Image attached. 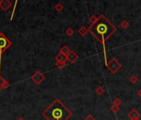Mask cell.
Segmentation results:
<instances>
[{
    "mask_svg": "<svg viewBox=\"0 0 141 120\" xmlns=\"http://www.w3.org/2000/svg\"><path fill=\"white\" fill-rule=\"evenodd\" d=\"M117 28L115 25H113L105 15L101 14L98 17V19L95 23L90 25L88 28L89 33L98 41L100 43L102 44L103 51H104V58L105 64H107L106 61V52H105V41L107 40L112 34L116 32Z\"/></svg>",
    "mask_w": 141,
    "mask_h": 120,
    "instance_id": "1",
    "label": "cell"
},
{
    "mask_svg": "<svg viewBox=\"0 0 141 120\" xmlns=\"http://www.w3.org/2000/svg\"><path fill=\"white\" fill-rule=\"evenodd\" d=\"M84 120H96V118H94V117L91 114H89V115H87L86 118H85Z\"/></svg>",
    "mask_w": 141,
    "mask_h": 120,
    "instance_id": "21",
    "label": "cell"
},
{
    "mask_svg": "<svg viewBox=\"0 0 141 120\" xmlns=\"http://www.w3.org/2000/svg\"><path fill=\"white\" fill-rule=\"evenodd\" d=\"M33 78V79L35 80L37 83H40L44 79V76H43V75L41 74L40 72H37L35 74V75H34Z\"/></svg>",
    "mask_w": 141,
    "mask_h": 120,
    "instance_id": "8",
    "label": "cell"
},
{
    "mask_svg": "<svg viewBox=\"0 0 141 120\" xmlns=\"http://www.w3.org/2000/svg\"><path fill=\"white\" fill-rule=\"evenodd\" d=\"M105 66H106V68L111 71V74H115L121 68L122 64L118 61L116 58H112L109 62H108L107 64H105Z\"/></svg>",
    "mask_w": 141,
    "mask_h": 120,
    "instance_id": "3",
    "label": "cell"
},
{
    "mask_svg": "<svg viewBox=\"0 0 141 120\" xmlns=\"http://www.w3.org/2000/svg\"><path fill=\"white\" fill-rule=\"evenodd\" d=\"M55 58L56 61H59V62H66L67 63V56L63 54V53H58V54L56 56Z\"/></svg>",
    "mask_w": 141,
    "mask_h": 120,
    "instance_id": "9",
    "label": "cell"
},
{
    "mask_svg": "<svg viewBox=\"0 0 141 120\" xmlns=\"http://www.w3.org/2000/svg\"><path fill=\"white\" fill-rule=\"evenodd\" d=\"M140 71H141V68H140Z\"/></svg>",
    "mask_w": 141,
    "mask_h": 120,
    "instance_id": "24",
    "label": "cell"
},
{
    "mask_svg": "<svg viewBox=\"0 0 141 120\" xmlns=\"http://www.w3.org/2000/svg\"><path fill=\"white\" fill-rule=\"evenodd\" d=\"M111 111L113 113H118L119 111H120V107H118V106L114 105V104H113V105L111 107Z\"/></svg>",
    "mask_w": 141,
    "mask_h": 120,
    "instance_id": "17",
    "label": "cell"
},
{
    "mask_svg": "<svg viewBox=\"0 0 141 120\" xmlns=\"http://www.w3.org/2000/svg\"><path fill=\"white\" fill-rule=\"evenodd\" d=\"M120 27L123 28V29H127L128 28L130 27V23L127 20H123L120 23Z\"/></svg>",
    "mask_w": 141,
    "mask_h": 120,
    "instance_id": "13",
    "label": "cell"
},
{
    "mask_svg": "<svg viewBox=\"0 0 141 120\" xmlns=\"http://www.w3.org/2000/svg\"><path fill=\"white\" fill-rule=\"evenodd\" d=\"M88 28H86V27H84V26H82V27H81L79 29H78V33L80 34L81 36H82V37H85L87 33H88Z\"/></svg>",
    "mask_w": 141,
    "mask_h": 120,
    "instance_id": "10",
    "label": "cell"
},
{
    "mask_svg": "<svg viewBox=\"0 0 141 120\" xmlns=\"http://www.w3.org/2000/svg\"><path fill=\"white\" fill-rule=\"evenodd\" d=\"M121 103H122V101L120 100V99H119V98H116V99H115L114 101H113V104L118 107H120L121 105Z\"/></svg>",
    "mask_w": 141,
    "mask_h": 120,
    "instance_id": "20",
    "label": "cell"
},
{
    "mask_svg": "<svg viewBox=\"0 0 141 120\" xmlns=\"http://www.w3.org/2000/svg\"><path fill=\"white\" fill-rule=\"evenodd\" d=\"M71 51V50L68 48V47L67 46V45H64V46H62L61 47V49H60V53H63V54H65V55H68L69 53H70V52Z\"/></svg>",
    "mask_w": 141,
    "mask_h": 120,
    "instance_id": "11",
    "label": "cell"
},
{
    "mask_svg": "<svg viewBox=\"0 0 141 120\" xmlns=\"http://www.w3.org/2000/svg\"><path fill=\"white\" fill-rule=\"evenodd\" d=\"M138 95H139V97L141 98V88H140L139 91H138Z\"/></svg>",
    "mask_w": 141,
    "mask_h": 120,
    "instance_id": "22",
    "label": "cell"
},
{
    "mask_svg": "<svg viewBox=\"0 0 141 120\" xmlns=\"http://www.w3.org/2000/svg\"><path fill=\"white\" fill-rule=\"evenodd\" d=\"M48 120H68L72 113L59 99H56L51 106L43 113Z\"/></svg>",
    "mask_w": 141,
    "mask_h": 120,
    "instance_id": "2",
    "label": "cell"
},
{
    "mask_svg": "<svg viewBox=\"0 0 141 120\" xmlns=\"http://www.w3.org/2000/svg\"><path fill=\"white\" fill-rule=\"evenodd\" d=\"M141 114L137 111L136 109H132L131 111L128 113V117H129L130 119H136V118H139Z\"/></svg>",
    "mask_w": 141,
    "mask_h": 120,
    "instance_id": "7",
    "label": "cell"
},
{
    "mask_svg": "<svg viewBox=\"0 0 141 120\" xmlns=\"http://www.w3.org/2000/svg\"><path fill=\"white\" fill-rule=\"evenodd\" d=\"M11 6L12 3L10 2V0H0V8L2 10L7 11L11 8Z\"/></svg>",
    "mask_w": 141,
    "mask_h": 120,
    "instance_id": "5",
    "label": "cell"
},
{
    "mask_svg": "<svg viewBox=\"0 0 141 120\" xmlns=\"http://www.w3.org/2000/svg\"><path fill=\"white\" fill-rule=\"evenodd\" d=\"M63 8H64V7H63V5H62L61 3H58V4H56V5H55V9L57 12H61V11H62L63 10Z\"/></svg>",
    "mask_w": 141,
    "mask_h": 120,
    "instance_id": "18",
    "label": "cell"
},
{
    "mask_svg": "<svg viewBox=\"0 0 141 120\" xmlns=\"http://www.w3.org/2000/svg\"><path fill=\"white\" fill-rule=\"evenodd\" d=\"M130 120H139V118H136V119H130Z\"/></svg>",
    "mask_w": 141,
    "mask_h": 120,
    "instance_id": "23",
    "label": "cell"
},
{
    "mask_svg": "<svg viewBox=\"0 0 141 120\" xmlns=\"http://www.w3.org/2000/svg\"><path fill=\"white\" fill-rule=\"evenodd\" d=\"M74 33H75V30L71 28H68L66 30V34H67L68 37H71Z\"/></svg>",
    "mask_w": 141,
    "mask_h": 120,
    "instance_id": "15",
    "label": "cell"
},
{
    "mask_svg": "<svg viewBox=\"0 0 141 120\" xmlns=\"http://www.w3.org/2000/svg\"><path fill=\"white\" fill-rule=\"evenodd\" d=\"M79 58V56L77 55L76 53H75L74 51H71L70 53L67 55V61H69L71 64H73L76 61H77V59Z\"/></svg>",
    "mask_w": 141,
    "mask_h": 120,
    "instance_id": "6",
    "label": "cell"
},
{
    "mask_svg": "<svg viewBox=\"0 0 141 120\" xmlns=\"http://www.w3.org/2000/svg\"><path fill=\"white\" fill-rule=\"evenodd\" d=\"M97 19H98V17H96V15H91V16L90 17L89 20H90V25H92L96 23V22L97 21Z\"/></svg>",
    "mask_w": 141,
    "mask_h": 120,
    "instance_id": "19",
    "label": "cell"
},
{
    "mask_svg": "<svg viewBox=\"0 0 141 120\" xmlns=\"http://www.w3.org/2000/svg\"><path fill=\"white\" fill-rule=\"evenodd\" d=\"M66 64H67V63L66 62H59V61H56V66L59 69H62L66 67Z\"/></svg>",
    "mask_w": 141,
    "mask_h": 120,
    "instance_id": "14",
    "label": "cell"
},
{
    "mask_svg": "<svg viewBox=\"0 0 141 120\" xmlns=\"http://www.w3.org/2000/svg\"><path fill=\"white\" fill-rule=\"evenodd\" d=\"M95 93L97 94L98 96H101L105 93V88L101 87V86H98L95 90Z\"/></svg>",
    "mask_w": 141,
    "mask_h": 120,
    "instance_id": "12",
    "label": "cell"
},
{
    "mask_svg": "<svg viewBox=\"0 0 141 120\" xmlns=\"http://www.w3.org/2000/svg\"><path fill=\"white\" fill-rule=\"evenodd\" d=\"M10 45L9 40L3 34H0V52H3Z\"/></svg>",
    "mask_w": 141,
    "mask_h": 120,
    "instance_id": "4",
    "label": "cell"
},
{
    "mask_svg": "<svg viewBox=\"0 0 141 120\" xmlns=\"http://www.w3.org/2000/svg\"><path fill=\"white\" fill-rule=\"evenodd\" d=\"M130 81L131 83L133 84H135L138 81H139V78H138V77L136 76V75H132L130 78Z\"/></svg>",
    "mask_w": 141,
    "mask_h": 120,
    "instance_id": "16",
    "label": "cell"
}]
</instances>
